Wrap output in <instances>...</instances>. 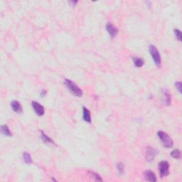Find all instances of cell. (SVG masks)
Returning a JSON list of instances; mask_svg holds the SVG:
<instances>
[{"mask_svg": "<svg viewBox=\"0 0 182 182\" xmlns=\"http://www.w3.org/2000/svg\"><path fill=\"white\" fill-rule=\"evenodd\" d=\"M175 86L177 88V89L178 90V91L180 93H181V87H182V84L181 82H177L175 83Z\"/></svg>", "mask_w": 182, "mask_h": 182, "instance_id": "19", "label": "cell"}, {"mask_svg": "<svg viewBox=\"0 0 182 182\" xmlns=\"http://www.w3.org/2000/svg\"><path fill=\"white\" fill-rule=\"evenodd\" d=\"M162 98H163V102L165 105H169L171 104V95L169 93V91L167 90H164L162 91Z\"/></svg>", "mask_w": 182, "mask_h": 182, "instance_id": "9", "label": "cell"}, {"mask_svg": "<svg viewBox=\"0 0 182 182\" xmlns=\"http://www.w3.org/2000/svg\"><path fill=\"white\" fill-rule=\"evenodd\" d=\"M1 132H2V134H4L5 136H9V137H10V136L12 135V134H11L9 128H8V126H7V125H2V126L1 127Z\"/></svg>", "mask_w": 182, "mask_h": 182, "instance_id": "13", "label": "cell"}, {"mask_svg": "<svg viewBox=\"0 0 182 182\" xmlns=\"http://www.w3.org/2000/svg\"><path fill=\"white\" fill-rule=\"evenodd\" d=\"M106 30H107L109 35L112 37V38L116 36L118 33V29L111 23L107 24V25H106Z\"/></svg>", "mask_w": 182, "mask_h": 182, "instance_id": "6", "label": "cell"}, {"mask_svg": "<svg viewBox=\"0 0 182 182\" xmlns=\"http://www.w3.org/2000/svg\"><path fill=\"white\" fill-rule=\"evenodd\" d=\"M83 120L85 122H88V123L91 122V112L85 107H83Z\"/></svg>", "mask_w": 182, "mask_h": 182, "instance_id": "11", "label": "cell"}, {"mask_svg": "<svg viewBox=\"0 0 182 182\" xmlns=\"http://www.w3.org/2000/svg\"><path fill=\"white\" fill-rule=\"evenodd\" d=\"M144 177H145L146 180L148 181L155 182L156 181V177L154 173L151 170H146L144 173Z\"/></svg>", "mask_w": 182, "mask_h": 182, "instance_id": "8", "label": "cell"}, {"mask_svg": "<svg viewBox=\"0 0 182 182\" xmlns=\"http://www.w3.org/2000/svg\"><path fill=\"white\" fill-rule=\"evenodd\" d=\"M45 94H46V92L45 91H44L42 92V93H41V95L42 96H44Z\"/></svg>", "mask_w": 182, "mask_h": 182, "instance_id": "21", "label": "cell"}, {"mask_svg": "<svg viewBox=\"0 0 182 182\" xmlns=\"http://www.w3.org/2000/svg\"><path fill=\"white\" fill-rule=\"evenodd\" d=\"M157 135L158 137L160 139L161 142H162L164 147L167 148V149L172 147L173 144H174V142L167 133L163 131H159L157 132Z\"/></svg>", "mask_w": 182, "mask_h": 182, "instance_id": "2", "label": "cell"}, {"mask_svg": "<svg viewBox=\"0 0 182 182\" xmlns=\"http://www.w3.org/2000/svg\"><path fill=\"white\" fill-rule=\"evenodd\" d=\"M23 158H24V161L26 164H31L32 162V156H30V154H29V153L24 152L23 154Z\"/></svg>", "mask_w": 182, "mask_h": 182, "instance_id": "16", "label": "cell"}, {"mask_svg": "<svg viewBox=\"0 0 182 182\" xmlns=\"http://www.w3.org/2000/svg\"><path fill=\"white\" fill-rule=\"evenodd\" d=\"M174 34H175L176 38L179 41H181V32L179 29H174Z\"/></svg>", "mask_w": 182, "mask_h": 182, "instance_id": "17", "label": "cell"}, {"mask_svg": "<svg viewBox=\"0 0 182 182\" xmlns=\"http://www.w3.org/2000/svg\"><path fill=\"white\" fill-rule=\"evenodd\" d=\"M169 164L168 162H167V161H162L161 162H159V173H160V176L162 178L169 175Z\"/></svg>", "mask_w": 182, "mask_h": 182, "instance_id": "4", "label": "cell"}, {"mask_svg": "<svg viewBox=\"0 0 182 182\" xmlns=\"http://www.w3.org/2000/svg\"><path fill=\"white\" fill-rule=\"evenodd\" d=\"M149 52H150L151 56H152V58H153L156 66H159L161 64V56H160V54H159L158 49L154 45L149 46Z\"/></svg>", "mask_w": 182, "mask_h": 182, "instance_id": "3", "label": "cell"}, {"mask_svg": "<svg viewBox=\"0 0 182 182\" xmlns=\"http://www.w3.org/2000/svg\"><path fill=\"white\" fill-rule=\"evenodd\" d=\"M11 107L13 110L17 113H21L22 112V107L19 101L17 100H13L11 103Z\"/></svg>", "mask_w": 182, "mask_h": 182, "instance_id": "10", "label": "cell"}, {"mask_svg": "<svg viewBox=\"0 0 182 182\" xmlns=\"http://www.w3.org/2000/svg\"><path fill=\"white\" fill-rule=\"evenodd\" d=\"M117 168H118V172L120 174H123L124 173V165L122 163H118L117 164Z\"/></svg>", "mask_w": 182, "mask_h": 182, "instance_id": "18", "label": "cell"}, {"mask_svg": "<svg viewBox=\"0 0 182 182\" xmlns=\"http://www.w3.org/2000/svg\"><path fill=\"white\" fill-rule=\"evenodd\" d=\"M41 139L44 141V143H48V144H55L54 142L49 137L46 135V134H44V132L43 131H41Z\"/></svg>", "mask_w": 182, "mask_h": 182, "instance_id": "12", "label": "cell"}, {"mask_svg": "<svg viewBox=\"0 0 182 182\" xmlns=\"http://www.w3.org/2000/svg\"><path fill=\"white\" fill-rule=\"evenodd\" d=\"M156 154H157V152H156V149H153V148L152 147H148L147 149H146V160H147L148 162H152V161H153L154 159L155 158V156H156Z\"/></svg>", "mask_w": 182, "mask_h": 182, "instance_id": "7", "label": "cell"}, {"mask_svg": "<svg viewBox=\"0 0 182 182\" xmlns=\"http://www.w3.org/2000/svg\"><path fill=\"white\" fill-rule=\"evenodd\" d=\"M92 174H93V177H94L96 181H102V179L100 178V177L98 174H97L96 173H92Z\"/></svg>", "mask_w": 182, "mask_h": 182, "instance_id": "20", "label": "cell"}, {"mask_svg": "<svg viewBox=\"0 0 182 182\" xmlns=\"http://www.w3.org/2000/svg\"><path fill=\"white\" fill-rule=\"evenodd\" d=\"M64 84L67 89L69 90L72 94L77 97H81L83 95V91L80 88H78V85L75 83H74L73 81H71L69 79H65Z\"/></svg>", "mask_w": 182, "mask_h": 182, "instance_id": "1", "label": "cell"}, {"mask_svg": "<svg viewBox=\"0 0 182 182\" xmlns=\"http://www.w3.org/2000/svg\"><path fill=\"white\" fill-rule=\"evenodd\" d=\"M133 62H134V66L138 68L142 67L144 65V60H143V59L140 58H133Z\"/></svg>", "mask_w": 182, "mask_h": 182, "instance_id": "14", "label": "cell"}, {"mask_svg": "<svg viewBox=\"0 0 182 182\" xmlns=\"http://www.w3.org/2000/svg\"><path fill=\"white\" fill-rule=\"evenodd\" d=\"M34 110L38 116H42L44 114V107L36 101H33L32 103Z\"/></svg>", "mask_w": 182, "mask_h": 182, "instance_id": "5", "label": "cell"}, {"mask_svg": "<svg viewBox=\"0 0 182 182\" xmlns=\"http://www.w3.org/2000/svg\"><path fill=\"white\" fill-rule=\"evenodd\" d=\"M171 156L174 159H180L181 158V152H180L179 149H174L171 152Z\"/></svg>", "mask_w": 182, "mask_h": 182, "instance_id": "15", "label": "cell"}]
</instances>
